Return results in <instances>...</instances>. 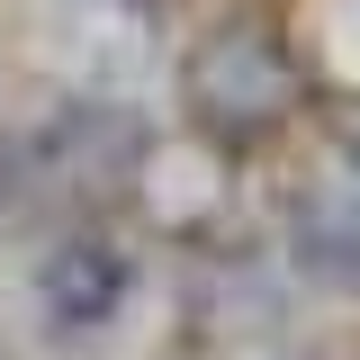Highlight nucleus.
<instances>
[{
    "instance_id": "f03ea898",
    "label": "nucleus",
    "mask_w": 360,
    "mask_h": 360,
    "mask_svg": "<svg viewBox=\"0 0 360 360\" xmlns=\"http://www.w3.org/2000/svg\"><path fill=\"white\" fill-rule=\"evenodd\" d=\"M127 297H135V262L108 234H63L37 262V315H45V333H63V342L108 333L127 315Z\"/></svg>"
},
{
    "instance_id": "f257e3e1",
    "label": "nucleus",
    "mask_w": 360,
    "mask_h": 360,
    "mask_svg": "<svg viewBox=\"0 0 360 360\" xmlns=\"http://www.w3.org/2000/svg\"><path fill=\"white\" fill-rule=\"evenodd\" d=\"M180 108L217 144H262L297 117V63L262 18H225L180 54Z\"/></svg>"
}]
</instances>
